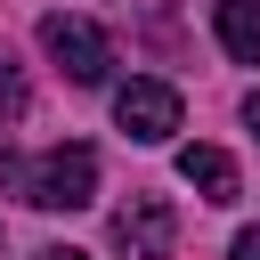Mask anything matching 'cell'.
Segmentation results:
<instances>
[{
	"mask_svg": "<svg viewBox=\"0 0 260 260\" xmlns=\"http://www.w3.org/2000/svg\"><path fill=\"white\" fill-rule=\"evenodd\" d=\"M16 195H24L32 211H81V203L98 195V154H89V146H49V154H32V162L16 171Z\"/></svg>",
	"mask_w": 260,
	"mask_h": 260,
	"instance_id": "1",
	"label": "cell"
},
{
	"mask_svg": "<svg viewBox=\"0 0 260 260\" xmlns=\"http://www.w3.org/2000/svg\"><path fill=\"white\" fill-rule=\"evenodd\" d=\"M41 49H49V65H57L73 89H98V81L114 73V41H106L89 16H65V8L41 16Z\"/></svg>",
	"mask_w": 260,
	"mask_h": 260,
	"instance_id": "2",
	"label": "cell"
},
{
	"mask_svg": "<svg viewBox=\"0 0 260 260\" xmlns=\"http://www.w3.org/2000/svg\"><path fill=\"white\" fill-rule=\"evenodd\" d=\"M171 244H179V219H171L162 195H130L114 211V252L122 260H171Z\"/></svg>",
	"mask_w": 260,
	"mask_h": 260,
	"instance_id": "3",
	"label": "cell"
},
{
	"mask_svg": "<svg viewBox=\"0 0 260 260\" xmlns=\"http://www.w3.org/2000/svg\"><path fill=\"white\" fill-rule=\"evenodd\" d=\"M114 122L138 138V146H162L179 130V89L171 81H122L114 89Z\"/></svg>",
	"mask_w": 260,
	"mask_h": 260,
	"instance_id": "4",
	"label": "cell"
},
{
	"mask_svg": "<svg viewBox=\"0 0 260 260\" xmlns=\"http://www.w3.org/2000/svg\"><path fill=\"white\" fill-rule=\"evenodd\" d=\"M179 179L203 203H236V154L228 146H179Z\"/></svg>",
	"mask_w": 260,
	"mask_h": 260,
	"instance_id": "5",
	"label": "cell"
},
{
	"mask_svg": "<svg viewBox=\"0 0 260 260\" xmlns=\"http://www.w3.org/2000/svg\"><path fill=\"white\" fill-rule=\"evenodd\" d=\"M211 32L236 65H260V0H219L211 8Z\"/></svg>",
	"mask_w": 260,
	"mask_h": 260,
	"instance_id": "6",
	"label": "cell"
},
{
	"mask_svg": "<svg viewBox=\"0 0 260 260\" xmlns=\"http://www.w3.org/2000/svg\"><path fill=\"white\" fill-rule=\"evenodd\" d=\"M24 106H32V89H24V73H16V57H8V41H0V114L16 122Z\"/></svg>",
	"mask_w": 260,
	"mask_h": 260,
	"instance_id": "7",
	"label": "cell"
},
{
	"mask_svg": "<svg viewBox=\"0 0 260 260\" xmlns=\"http://www.w3.org/2000/svg\"><path fill=\"white\" fill-rule=\"evenodd\" d=\"M228 260H260V228H244V236L228 244Z\"/></svg>",
	"mask_w": 260,
	"mask_h": 260,
	"instance_id": "8",
	"label": "cell"
},
{
	"mask_svg": "<svg viewBox=\"0 0 260 260\" xmlns=\"http://www.w3.org/2000/svg\"><path fill=\"white\" fill-rule=\"evenodd\" d=\"M32 260H89V252H73V244H41Z\"/></svg>",
	"mask_w": 260,
	"mask_h": 260,
	"instance_id": "9",
	"label": "cell"
},
{
	"mask_svg": "<svg viewBox=\"0 0 260 260\" xmlns=\"http://www.w3.org/2000/svg\"><path fill=\"white\" fill-rule=\"evenodd\" d=\"M244 122H252V130H260V89H252V106H244Z\"/></svg>",
	"mask_w": 260,
	"mask_h": 260,
	"instance_id": "10",
	"label": "cell"
}]
</instances>
